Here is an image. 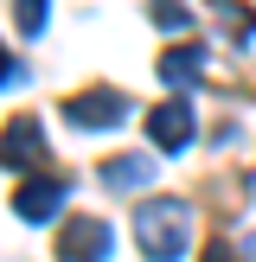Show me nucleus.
Masks as SVG:
<instances>
[{
  "label": "nucleus",
  "instance_id": "nucleus-1",
  "mask_svg": "<svg viewBox=\"0 0 256 262\" xmlns=\"http://www.w3.org/2000/svg\"><path fill=\"white\" fill-rule=\"evenodd\" d=\"M135 243H141L147 262L186 256V205H179V199H147L135 211Z\"/></svg>",
  "mask_w": 256,
  "mask_h": 262
},
{
  "label": "nucleus",
  "instance_id": "nucleus-2",
  "mask_svg": "<svg viewBox=\"0 0 256 262\" xmlns=\"http://www.w3.org/2000/svg\"><path fill=\"white\" fill-rule=\"evenodd\" d=\"M64 122L83 128V135H96V128H115L128 122V96H115V90H83V96L64 102Z\"/></svg>",
  "mask_w": 256,
  "mask_h": 262
},
{
  "label": "nucleus",
  "instance_id": "nucleus-3",
  "mask_svg": "<svg viewBox=\"0 0 256 262\" xmlns=\"http://www.w3.org/2000/svg\"><path fill=\"white\" fill-rule=\"evenodd\" d=\"M109 243H115V230L102 224V217H71L64 237H58V262H102Z\"/></svg>",
  "mask_w": 256,
  "mask_h": 262
},
{
  "label": "nucleus",
  "instance_id": "nucleus-4",
  "mask_svg": "<svg viewBox=\"0 0 256 262\" xmlns=\"http://www.w3.org/2000/svg\"><path fill=\"white\" fill-rule=\"evenodd\" d=\"M0 166H45V128L32 115H13L0 128Z\"/></svg>",
  "mask_w": 256,
  "mask_h": 262
},
{
  "label": "nucleus",
  "instance_id": "nucleus-5",
  "mask_svg": "<svg viewBox=\"0 0 256 262\" xmlns=\"http://www.w3.org/2000/svg\"><path fill=\"white\" fill-rule=\"evenodd\" d=\"M13 211H19L26 224H45V217H58V211H64V179H58V173L19 179V192H13Z\"/></svg>",
  "mask_w": 256,
  "mask_h": 262
},
{
  "label": "nucleus",
  "instance_id": "nucleus-6",
  "mask_svg": "<svg viewBox=\"0 0 256 262\" xmlns=\"http://www.w3.org/2000/svg\"><path fill=\"white\" fill-rule=\"evenodd\" d=\"M147 141H154L160 154H179V147L192 141V102H186V96H166L160 109L147 115Z\"/></svg>",
  "mask_w": 256,
  "mask_h": 262
},
{
  "label": "nucleus",
  "instance_id": "nucleus-7",
  "mask_svg": "<svg viewBox=\"0 0 256 262\" xmlns=\"http://www.w3.org/2000/svg\"><path fill=\"white\" fill-rule=\"evenodd\" d=\"M199 71H205V45H173V51L160 58V77L179 90V96H186V90L199 83Z\"/></svg>",
  "mask_w": 256,
  "mask_h": 262
},
{
  "label": "nucleus",
  "instance_id": "nucleus-8",
  "mask_svg": "<svg viewBox=\"0 0 256 262\" xmlns=\"http://www.w3.org/2000/svg\"><path fill=\"white\" fill-rule=\"evenodd\" d=\"M102 186H115V192L147 186V160H109V166H102Z\"/></svg>",
  "mask_w": 256,
  "mask_h": 262
},
{
  "label": "nucleus",
  "instance_id": "nucleus-9",
  "mask_svg": "<svg viewBox=\"0 0 256 262\" xmlns=\"http://www.w3.org/2000/svg\"><path fill=\"white\" fill-rule=\"evenodd\" d=\"M154 26H160V32H186V26H192L186 0H154Z\"/></svg>",
  "mask_w": 256,
  "mask_h": 262
},
{
  "label": "nucleus",
  "instance_id": "nucleus-10",
  "mask_svg": "<svg viewBox=\"0 0 256 262\" xmlns=\"http://www.w3.org/2000/svg\"><path fill=\"white\" fill-rule=\"evenodd\" d=\"M19 7V26L26 32H45V0H13Z\"/></svg>",
  "mask_w": 256,
  "mask_h": 262
},
{
  "label": "nucleus",
  "instance_id": "nucleus-11",
  "mask_svg": "<svg viewBox=\"0 0 256 262\" xmlns=\"http://www.w3.org/2000/svg\"><path fill=\"white\" fill-rule=\"evenodd\" d=\"M199 262H243V256H237V250H230V243H224V237H218V243H205V256H199Z\"/></svg>",
  "mask_w": 256,
  "mask_h": 262
},
{
  "label": "nucleus",
  "instance_id": "nucleus-12",
  "mask_svg": "<svg viewBox=\"0 0 256 262\" xmlns=\"http://www.w3.org/2000/svg\"><path fill=\"white\" fill-rule=\"evenodd\" d=\"M0 83H13V58H7V45H0Z\"/></svg>",
  "mask_w": 256,
  "mask_h": 262
}]
</instances>
